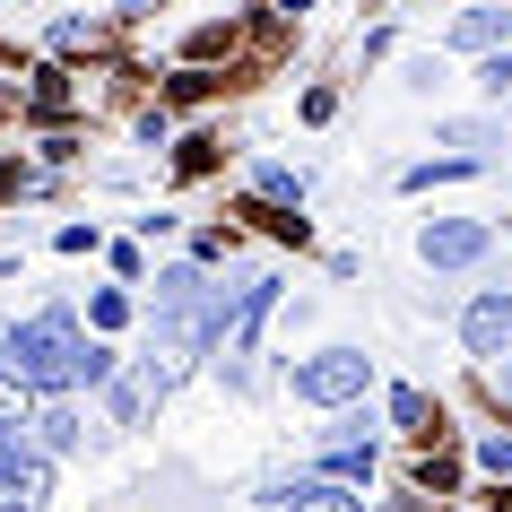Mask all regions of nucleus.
<instances>
[{
    "label": "nucleus",
    "mask_w": 512,
    "mask_h": 512,
    "mask_svg": "<svg viewBox=\"0 0 512 512\" xmlns=\"http://www.w3.org/2000/svg\"><path fill=\"white\" fill-rule=\"evenodd\" d=\"M287 391H296L304 408H356L374 391V356L348 348V339H330V348H313V356L287 365Z\"/></svg>",
    "instance_id": "nucleus-2"
},
{
    "label": "nucleus",
    "mask_w": 512,
    "mask_h": 512,
    "mask_svg": "<svg viewBox=\"0 0 512 512\" xmlns=\"http://www.w3.org/2000/svg\"><path fill=\"white\" fill-rule=\"evenodd\" d=\"M27 417H35V391L18 374H0V426H27Z\"/></svg>",
    "instance_id": "nucleus-15"
},
{
    "label": "nucleus",
    "mask_w": 512,
    "mask_h": 512,
    "mask_svg": "<svg viewBox=\"0 0 512 512\" xmlns=\"http://www.w3.org/2000/svg\"><path fill=\"white\" fill-rule=\"evenodd\" d=\"M27 443H35L44 460H70V452H87V443H105V434L87 426V417H79L70 400H35V417H27Z\"/></svg>",
    "instance_id": "nucleus-6"
},
{
    "label": "nucleus",
    "mask_w": 512,
    "mask_h": 512,
    "mask_svg": "<svg viewBox=\"0 0 512 512\" xmlns=\"http://www.w3.org/2000/svg\"><path fill=\"white\" fill-rule=\"evenodd\" d=\"M486 252H495V226L486 217H426L417 226V261L426 270H478Z\"/></svg>",
    "instance_id": "nucleus-4"
},
{
    "label": "nucleus",
    "mask_w": 512,
    "mask_h": 512,
    "mask_svg": "<svg viewBox=\"0 0 512 512\" xmlns=\"http://www.w3.org/2000/svg\"><path fill=\"white\" fill-rule=\"evenodd\" d=\"M122 9H148V0H122Z\"/></svg>",
    "instance_id": "nucleus-21"
},
{
    "label": "nucleus",
    "mask_w": 512,
    "mask_h": 512,
    "mask_svg": "<svg viewBox=\"0 0 512 512\" xmlns=\"http://www.w3.org/2000/svg\"><path fill=\"white\" fill-rule=\"evenodd\" d=\"M53 504V460L27 443V426H0V512H44Z\"/></svg>",
    "instance_id": "nucleus-3"
},
{
    "label": "nucleus",
    "mask_w": 512,
    "mask_h": 512,
    "mask_svg": "<svg viewBox=\"0 0 512 512\" xmlns=\"http://www.w3.org/2000/svg\"><path fill=\"white\" fill-rule=\"evenodd\" d=\"M278 512H365V495L339 478H296L287 495H278Z\"/></svg>",
    "instance_id": "nucleus-8"
},
{
    "label": "nucleus",
    "mask_w": 512,
    "mask_h": 512,
    "mask_svg": "<svg viewBox=\"0 0 512 512\" xmlns=\"http://www.w3.org/2000/svg\"><path fill=\"white\" fill-rule=\"evenodd\" d=\"M478 469H486V478H512V434H486V443H478Z\"/></svg>",
    "instance_id": "nucleus-17"
},
{
    "label": "nucleus",
    "mask_w": 512,
    "mask_h": 512,
    "mask_svg": "<svg viewBox=\"0 0 512 512\" xmlns=\"http://www.w3.org/2000/svg\"><path fill=\"white\" fill-rule=\"evenodd\" d=\"M486 391H495V400H512V356H504V365H486Z\"/></svg>",
    "instance_id": "nucleus-18"
},
{
    "label": "nucleus",
    "mask_w": 512,
    "mask_h": 512,
    "mask_svg": "<svg viewBox=\"0 0 512 512\" xmlns=\"http://www.w3.org/2000/svg\"><path fill=\"white\" fill-rule=\"evenodd\" d=\"M322 478L365 486V478H374V443H322Z\"/></svg>",
    "instance_id": "nucleus-10"
},
{
    "label": "nucleus",
    "mask_w": 512,
    "mask_h": 512,
    "mask_svg": "<svg viewBox=\"0 0 512 512\" xmlns=\"http://www.w3.org/2000/svg\"><path fill=\"white\" fill-rule=\"evenodd\" d=\"M391 426H400V434H434V426H443V408H434L417 382H400V391H391Z\"/></svg>",
    "instance_id": "nucleus-11"
},
{
    "label": "nucleus",
    "mask_w": 512,
    "mask_h": 512,
    "mask_svg": "<svg viewBox=\"0 0 512 512\" xmlns=\"http://www.w3.org/2000/svg\"><path fill=\"white\" fill-rule=\"evenodd\" d=\"M252 191L278 200V209H296V200H304V174H287V165H252Z\"/></svg>",
    "instance_id": "nucleus-13"
},
{
    "label": "nucleus",
    "mask_w": 512,
    "mask_h": 512,
    "mask_svg": "<svg viewBox=\"0 0 512 512\" xmlns=\"http://www.w3.org/2000/svg\"><path fill=\"white\" fill-rule=\"evenodd\" d=\"M443 44H452V53H504V44H512V9H504V0H478V9H460V18H452V27H443Z\"/></svg>",
    "instance_id": "nucleus-7"
},
{
    "label": "nucleus",
    "mask_w": 512,
    "mask_h": 512,
    "mask_svg": "<svg viewBox=\"0 0 512 512\" xmlns=\"http://www.w3.org/2000/svg\"><path fill=\"white\" fill-rule=\"evenodd\" d=\"M87 322H96V330H122V322H131V296H122V287H96Z\"/></svg>",
    "instance_id": "nucleus-16"
},
{
    "label": "nucleus",
    "mask_w": 512,
    "mask_h": 512,
    "mask_svg": "<svg viewBox=\"0 0 512 512\" xmlns=\"http://www.w3.org/2000/svg\"><path fill=\"white\" fill-rule=\"evenodd\" d=\"M478 96H486V105H512V44L478 61Z\"/></svg>",
    "instance_id": "nucleus-14"
},
{
    "label": "nucleus",
    "mask_w": 512,
    "mask_h": 512,
    "mask_svg": "<svg viewBox=\"0 0 512 512\" xmlns=\"http://www.w3.org/2000/svg\"><path fill=\"white\" fill-rule=\"evenodd\" d=\"M460 348L478 356V365H504L512 356V287H478V296L460 304Z\"/></svg>",
    "instance_id": "nucleus-5"
},
{
    "label": "nucleus",
    "mask_w": 512,
    "mask_h": 512,
    "mask_svg": "<svg viewBox=\"0 0 512 512\" xmlns=\"http://www.w3.org/2000/svg\"><path fill=\"white\" fill-rule=\"evenodd\" d=\"M434 139L460 148L469 165H495V157H504V122H434Z\"/></svg>",
    "instance_id": "nucleus-9"
},
{
    "label": "nucleus",
    "mask_w": 512,
    "mask_h": 512,
    "mask_svg": "<svg viewBox=\"0 0 512 512\" xmlns=\"http://www.w3.org/2000/svg\"><path fill=\"white\" fill-rule=\"evenodd\" d=\"M79 348H87L79 313H70V304H44V313H27V322H9L0 374H18L35 400H70V391H79Z\"/></svg>",
    "instance_id": "nucleus-1"
},
{
    "label": "nucleus",
    "mask_w": 512,
    "mask_h": 512,
    "mask_svg": "<svg viewBox=\"0 0 512 512\" xmlns=\"http://www.w3.org/2000/svg\"><path fill=\"white\" fill-rule=\"evenodd\" d=\"M148 408H157V400H148V382H139V374H113L105 382V417H113V426H139Z\"/></svg>",
    "instance_id": "nucleus-12"
},
{
    "label": "nucleus",
    "mask_w": 512,
    "mask_h": 512,
    "mask_svg": "<svg viewBox=\"0 0 512 512\" xmlns=\"http://www.w3.org/2000/svg\"><path fill=\"white\" fill-rule=\"evenodd\" d=\"M270 9H287V18H304V9H313V0H270Z\"/></svg>",
    "instance_id": "nucleus-19"
},
{
    "label": "nucleus",
    "mask_w": 512,
    "mask_h": 512,
    "mask_svg": "<svg viewBox=\"0 0 512 512\" xmlns=\"http://www.w3.org/2000/svg\"><path fill=\"white\" fill-rule=\"evenodd\" d=\"M0 356H9V313H0Z\"/></svg>",
    "instance_id": "nucleus-20"
}]
</instances>
